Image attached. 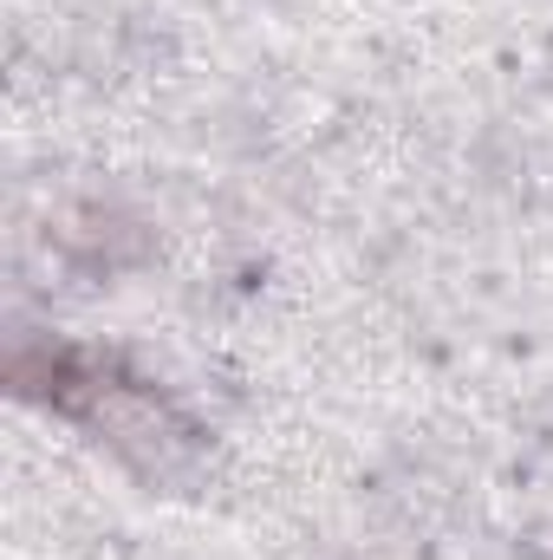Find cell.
Instances as JSON below:
<instances>
[{"instance_id":"1","label":"cell","mask_w":553,"mask_h":560,"mask_svg":"<svg viewBox=\"0 0 553 560\" xmlns=\"http://www.w3.org/2000/svg\"><path fill=\"white\" fill-rule=\"evenodd\" d=\"M46 405H59L66 418H85L92 430H105V443H118L138 469L150 476H169L196 456V423L183 418L156 385H138V378H111V365H92L79 352H52L46 359Z\"/></svg>"}]
</instances>
